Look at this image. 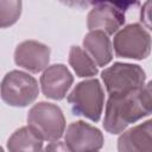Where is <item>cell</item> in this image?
<instances>
[{
  "instance_id": "14",
  "label": "cell",
  "mask_w": 152,
  "mask_h": 152,
  "mask_svg": "<svg viewBox=\"0 0 152 152\" xmlns=\"http://www.w3.org/2000/svg\"><path fill=\"white\" fill-rule=\"evenodd\" d=\"M69 64L78 77H91L99 71L95 62L80 46H71L69 51Z\"/></svg>"
},
{
  "instance_id": "10",
  "label": "cell",
  "mask_w": 152,
  "mask_h": 152,
  "mask_svg": "<svg viewBox=\"0 0 152 152\" xmlns=\"http://www.w3.org/2000/svg\"><path fill=\"white\" fill-rule=\"evenodd\" d=\"M74 83V76L62 63L49 65L40 76V88L48 99L62 100Z\"/></svg>"
},
{
  "instance_id": "16",
  "label": "cell",
  "mask_w": 152,
  "mask_h": 152,
  "mask_svg": "<svg viewBox=\"0 0 152 152\" xmlns=\"http://www.w3.org/2000/svg\"><path fill=\"white\" fill-rule=\"evenodd\" d=\"M44 152H70V150L66 147V145L63 141H51L48 144V146L44 148Z\"/></svg>"
},
{
  "instance_id": "13",
  "label": "cell",
  "mask_w": 152,
  "mask_h": 152,
  "mask_svg": "<svg viewBox=\"0 0 152 152\" xmlns=\"http://www.w3.org/2000/svg\"><path fill=\"white\" fill-rule=\"evenodd\" d=\"M8 152H43V140L27 126L17 129L7 140Z\"/></svg>"
},
{
  "instance_id": "4",
  "label": "cell",
  "mask_w": 152,
  "mask_h": 152,
  "mask_svg": "<svg viewBox=\"0 0 152 152\" xmlns=\"http://www.w3.org/2000/svg\"><path fill=\"white\" fill-rule=\"evenodd\" d=\"M101 78L109 95H127L145 86L146 74L138 64L116 62L101 72Z\"/></svg>"
},
{
  "instance_id": "5",
  "label": "cell",
  "mask_w": 152,
  "mask_h": 152,
  "mask_svg": "<svg viewBox=\"0 0 152 152\" xmlns=\"http://www.w3.org/2000/svg\"><path fill=\"white\" fill-rule=\"evenodd\" d=\"M39 94L37 80L28 72L12 70L7 72L0 84V95L5 103L12 107H27Z\"/></svg>"
},
{
  "instance_id": "1",
  "label": "cell",
  "mask_w": 152,
  "mask_h": 152,
  "mask_svg": "<svg viewBox=\"0 0 152 152\" xmlns=\"http://www.w3.org/2000/svg\"><path fill=\"white\" fill-rule=\"evenodd\" d=\"M151 82L127 95H109L103 118V128L110 134L122 133L131 124L148 116L152 108Z\"/></svg>"
},
{
  "instance_id": "18",
  "label": "cell",
  "mask_w": 152,
  "mask_h": 152,
  "mask_svg": "<svg viewBox=\"0 0 152 152\" xmlns=\"http://www.w3.org/2000/svg\"><path fill=\"white\" fill-rule=\"evenodd\" d=\"M0 152H5V151H4V148H2L1 146H0Z\"/></svg>"
},
{
  "instance_id": "8",
  "label": "cell",
  "mask_w": 152,
  "mask_h": 152,
  "mask_svg": "<svg viewBox=\"0 0 152 152\" xmlns=\"http://www.w3.org/2000/svg\"><path fill=\"white\" fill-rule=\"evenodd\" d=\"M125 10L118 4L95 2L87 17L89 31H102L107 36L114 34L125 23Z\"/></svg>"
},
{
  "instance_id": "12",
  "label": "cell",
  "mask_w": 152,
  "mask_h": 152,
  "mask_svg": "<svg viewBox=\"0 0 152 152\" xmlns=\"http://www.w3.org/2000/svg\"><path fill=\"white\" fill-rule=\"evenodd\" d=\"M83 48L97 66H106L113 58L110 39L102 31H89L83 38Z\"/></svg>"
},
{
  "instance_id": "15",
  "label": "cell",
  "mask_w": 152,
  "mask_h": 152,
  "mask_svg": "<svg viewBox=\"0 0 152 152\" xmlns=\"http://www.w3.org/2000/svg\"><path fill=\"white\" fill-rule=\"evenodd\" d=\"M21 1H0V28H6L15 24L21 14Z\"/></svg>"
},
{
  "instance_id": "17",
  "label": "cell",
  "mask_w": 152,
  "mask_h": 152,
  "mask_svg": "<svg viewBox=\"0 0 152 152\" xmlns=\"http://www.w3.org/2000/svg\"><path fill=\"white\" fill-rule=\"evenodd\" d=\"M150 7H151V2L147 1V2L144 4V6L141 8V12H140V20L146 25V28H148V30L151 28V24H150V12H151V10H150Z\"/></svg>"
},
{
  "instance_id": "6",
  "label": "cell",
  "mask_w": 152,
  "mask_h": 152,
  "mask_svg": "<svg viewBox=\"0 0 152 152\" xmlns=\"http://www.w3.org/2000/svg\"><path fill=\"white\" fill-rule=\"evenodd\" d=\"M112 48L120 58L145 59L151 52V34L144 25L129 24L115 33Z\"/></svg>"
},
{
  "instance_id": "3",
  "label": "cell",
  "mask_w": 152,
  "mask_h": 152,
  "mask_svg": "<svg viewBox=\"0 0 152 152\" xmlns=\"http://www.w3.org/2000/svg\"><path fill=\"white\" fill-rule=\"evenodd\" d=\"M66 101L75 115L97 122L104 106V91L97 78H89L77 83L68 95Z\"/></svg>"
},
{
  "instance_id": "7",
  "label": "cell",
  "mask_w": 152,
  "mask_h": 152,
  "mask_svg": "<svg viewBox=\"0 0 152 152\" xmlns=\"http://www.w3.org/2000/svg\"><path fill=\"white\" fill-rule=\"evenodd\" d=\"M103 142L102 132L86 121L71 122L64 131V144L70 152H99Z\"/></svg>"
},
{
  "instance_id": "2",
  "label": "cell",
  "mask_w": 152,
  "mask_h": 152,
  "mask_svg": "<svg viewBox=\"0 0 152 152\" xmlns=\"http://www.w3.org/2000/svg\"><path fill=\"white\" fill-rule=\"evenodd\" d=\"M27 127L43 141H57L64 134L65 118L57 104L42 101L30 108Z\"/></svg>"
},
{
  "instance_id": "11",
  "label": "cell",
  "mask_w": 152,
  "mask_h": 152,
  "mask_svg": "<svg viewBox=\"0 0 152 152\" xmlns=\"http://www.w3.org/2000/svg\"><path fill=\"white\" fill-rule=\"evenodd\" d=\"M152 120L124 131L118 139L119 152H152Z\"/></svg>"
},
{
  "instance_id": "9",
  "label": "cell",
  "mask_w": 152,
  "mask_h": 152,
  "mask_svg": "<svg viewBox=\"0 0 152 152\" xmlns=\"http://www.w3.org/2000/svg\"><path fill=\"white\" fill-rule=\"evenodd\" d=\"M50 48L37 40H24L14 50V62L18 66L32 74H38L49 66Z\"/></svg>"
}]
</instances>
